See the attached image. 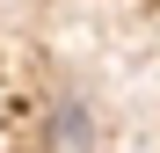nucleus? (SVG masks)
I'll list each match as a JSON object with an SVG mask.
<instances>
[{"mask_svg":"<svg viewBox=\"0 0 160 153\" xmlns=\"http://www.w3.org/2000/svg\"><path fill=\"white\" fill-rule=\"evenodd\" d=\"M51 131H58V139H73V131H88V117H80V110H58V117H51Z\"/></svg>","mask_w":160,"mask_h":153,"instance_id":"1","label":"nucleus"}]
</instances>
